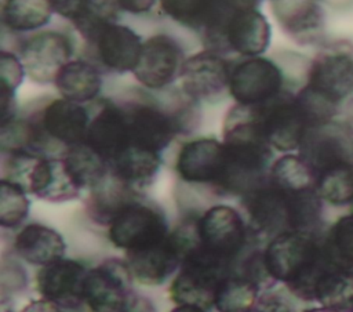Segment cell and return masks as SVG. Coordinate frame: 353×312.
I'll return each mask as SVG.
<instances>
[{
  "instance_id": "obj_1",
  "label": "cell",
  "mask_w": 353,
  "mask_h": 312,
  "mask_svg": "<svg viewBox=\"0 0 353 312\" xmlns=\"http://www.w3.org/2000/svg\"><path fill=\"white\" fill-rule=\"evenodd\" d=\"M268 272L302 301H316V286L332 265L323 250L320 232L290 231L269 240L263 250Z\"/></svg>"
},
{
  "instance_id": "obj_2",
  "label": "cell",
  "mask_w": 353,
  "mask_h": 312,
  "mask_svg": "<svg viewBox=\"0 0 353 312\" xmlns=\"http://www.w3.org/2000/svg\"><path fill=\"white\" fill-rule=\"evenodd\" d=\"M205 50L241 58L261 57L270 46L272 28L258 6L240 4L210 32L200 36Z\"/></svg>"
},
{
  "instance_id": "obj_3",
  "label": "cell",
  "mask_w": 353,
  "mask_h": 312,
  "mask_svg": "<svg viewBox=\"0 0 353 312\" xmlns=\"http://www.w3.org/2000/svg\"><path fill=\"white\" fill-rule=\"evenodd\" d=\"M233 268L197 244L183 257L170 286V298L178 305H196L207 311L214 306L216 290L221 282L233 273Z\"/></svg>"
},
{
  "instance_id": "obj_4",
  "label": "cell",
  "mask_w": 353,
  "mask_h": 312,
  "mask_svg": "<svg viewBox=\"0 0 353 312\" xmlns=\"http://www.w3.org/2000/svg\"><path fill=\"white\" fill-rule=\"evenodd\" d=\"M303 87L339 109L353 97V43H324L307 66Z\"/></svg>"
},
{
  "instance_id": "obj_5",
  "label": "cell",
  "mask_w": 353,
  "mask_h": 312,
  "mask_svg": "<svg viewBox=\"0 0 353 312\" xmlns=\"http://www.w3.org/2000/svg\"><path fill=\"white\" fill-rule=\"evenodd\" d=\"M76 40L70 32L59 29H40L23 35L17 54L25 73L33 83H54L58 72L73 59Z\"/></svg>"
},
{
  "instance_id": "obj_6",
  "label": "cell",
  "mask_w": 353,
  "mask_h": 312,
  "mask_svg": "<svg viewBox=\"0 0 353 312\" xmlns=\"http://www.w3.org/2000/svg\"><path fill=\"white\" fill-rule=\"evenodd\" d=\"M167 236L168 225L163 211L141 196L125 204L108 225L110 243L125 253L148 248Z\"/></svg>"
},
{
  "instance_id": "obj_7",
  "label": "cell",
  "mask_w": 353,
  "mask_h": 312,
  "mask_svg": "<svg viewBox=\"0 0 353 312\" xmlns=\"http://www.w3.org/2000/svg\"><path fill=\"white\" fill-rule=\"evenodd\" d=\"M287 88L284 72L274 61L262 55L232 61L229 95L236 104L262 105Z\"/></svg>"
},
{
  "instance_id": "obj_8",
  "label": "cell",
  "mask_w": 353,
  "mask_h": 312,
  "mask_svg": "<svg viewBox=\"0 0 353 312\" xmlns=\"http://www.w3.org/2000/svg\"><path fill=\"white\" fill-rule=\"evenodd\" d=\"M298 155L317 175L353 164V127L341 120H331L310 127L298 149Z\"/></svg>"
},
{
  "instance_id": "obj_9",
  "label": "cell",
  "mask_w": 353,
  "mask_h": 312,
  "mask_svg": "<svg viewBox=\"0 0 353 312\" xmlns=\"http://www.w3.org/2000/svg\"><path fill=\"white\" fill-rule=\"evenodd\" d=\"M255 108L266 141L273 149L279 152L299 149L310 128V121L296 98V91L287 88L276 98Z\"/></svg>"
},
{
  "instance_id": "obj_10",
  "label": "cell",
  "mask_w": 353,
  "mask_h": 312,
  "mask_svg": "<svg viewBox=\"0 0 353 312\" xmlns=\"http://www.w3.org/2000/svg\"><path fill=\"white\" fill-rule=\"evenodd\" d=\"M196 224L200 246L211 255L234 266L248 236V226L241 214L232 206L216 204L204 211Z\"/></svg>"
},
{
  "instance_id": "obj_11",
  "label": "cell",
  "mask_w": 353,
  "mask_h": 312,
  "mask_svg": "<svg viewBox=\"0 0 353 312\" xmlns=\"http://www.w3.org/2000/svg\"><path fill=\"white\" fill-rule=\"evenodd\" d=\"M186 57L181 43L167 33H156L143 40L132 75L148 91H164L179 80Z\"/></svg>"
},
{
  "instance_id": "obj_12",
  "label": "cell",
  "mask_w": 353,
  "mask_h": 312,
  "mask_svg": "<svg viewBox=\"0 0 353 312\" xmlns=\"http://www.w3.org/2000/svg\"><path fill=\"white\" fill-rule=\"evenodd\" d=\"M232 61L211 50L186 57L179 81L182 92L196 104H215L229 94Z\"/></svg>"
},
{
  "instance_id": "obj_13",
  "label": "cell",
  "mask_w": 353,
  "mask_h": 312,
  "mask_svg": "<svg viewBox=\"0 0 353 312\" xmlns=\"http://www.w3.org/2000/svg\"><path fill=\"white\" fill-rule=\"evenodd\" d=\"M132 280L127 261L108 258L88 269L84 302L91 312H125L134 293Z\"/></svg>"
},
{
  "instance_id": "obj_14",
  "label": "cell",
  "mask_w": 353,
  "mask_h": 312,
  "mask_svg": "<svg viewBox=\"0 0 353 312\" xmlns=\"http://www.w3.org/2000/svg\"><path fill=\"white\" fill-rule=\"evenodd\" d=\"M33 113L57 152L62 153L69 146L85 142L91 113L83 104L59 97L50 99Z\"/></svg>"
},
{
  "instance_id": "obj_15",
  "label": "cell",
  "mask_w": 353,
  "mask_h": 312,
  "mask_svg": "<svg viewBox=\"0 0 353 312\" xmlns=\"http://www.w3.org/2000/svg\"><path fill=\"white\" fill-rule=\"evenodd\" d=\"M225 167V145L212 137H200L185 142L175 160V171L182 181L207 185L215 193L222 182Z\"/></svg>"
},
{
  "instance_id": "obj_16",
  "label": "cell",
  "mask_w": 353,
  "mask_h": 312,
  "mask_svg": "<svg viewBox=\"0 0 353 312\" xmlns=\"http://www.w3.org/2000/svg\"><path fill=\"white\" fill-rule=\"evenodd\" d=\"M143 40L130 26L119 22L102 29L91 44L88 52L92 62L101 69L113 73H127L135 69Z\"/></svg>"
},
{
  "instance_id": "obj_17",
  "label": "cell",
  "mask_w": 353,
  "mask_h": 312,
  "mask_svg": "<svg viewBox=\"0 0 353 312\" xmlns=\"http://www.w3.org/2000/svg\"><path fill=\"white\" fill-rule=\"evenodd\" d=\"M94 105L97 109L91 115L85 144L110 164L130 146L125 113L120 101L112 98H98Z\"/></svg>"
},
{
  "instance_id": "obj_18",
  "label": "cell",
  "mask_w": 353,
  "mask_h": 312,
  "mask_svg": "<svg viewBox=\"0 0 353 312\" xmlns=\"http://www.w3.org/2000/svg\"><path fill=\"white\" fill-rule=\"evenodd\" d=\"M88 269L79 261L62 258L44 265L36 275L43 298L61 308L74 309L84 302V283Z\"/></svg>"
},
{
  "instance_id": "obj_19",
  "label": "cell",
  "mask_w": 353,
  "mask_h": 312,
  "mask_svg": "<svg viewBox=\"0 0 353 312\" xmlns=\"http://www.w3.org/2000/svg\"><path fill=\"white\" fill-rule=\"evenodd\" d=\"M270 8L280 29L295 43L307 46L323 40L321 0H270Z\"/></svg>"
},
{
  "instance_id": "obj_20",
  "label": "cell",
  "mask_w": 353,
  "mask_h": 312,
  "mask_svg": "<svg viewBox=\"0 0 353 312\" xmlns=\"http://www.w3.org/2000/svg\"><path fill=\"white\" fill-rule=\"evenodd\" d=\"M125 254L132 279L145 286L163 284L182 264V254L171 233L154 246Z\"/></svg>"
},
{
  "instance_id": "obj_21",
  "label": "cell",
  "mask_w": 353,
  "mask_h": 312,
  "mask_svg": "<svg viewBox=\"0 0 353 312\" xmlns=\"http://www.w3.org/2000/svg\"><path fill=\"white\" fill-rule=\"evenodd\" d=\"M102 83V69L95 62L73 58L61 68L52 84L62 98L84 105L98 99Z\"/></svg>"
},
{
  "instance_id": "obj_22",
  "label": "cell",
  "mask_w": 353,
  "mask_h": 312,
  "mask_svg": "<svg viewBox=\"0 0 353 312\" xmlns=\"http://www.w3.org/2000/svg\"><path fill=\"white\" fill-rule=\"evenodd\" d=\"M14 250L23 261L44 266L62 260L66 244L55 229L41 224H29L15 236Z\"/></svg>"
},
{
  "instance_id": "obj_23",
  "label": "cell",
  "mask_w": 353,
  "mask_h": 312,
  "mask_svg": "<svg viewBox=\"0 0 353 312\" xmlns=\"http://www.w3.org/2000/svg\"><path fill=\"white\" fill-rule=\"evenodd\" d=\"M161 166V153L128 146L109 164L110 173L137 192L149 188Z\"/></svg>"
},
{
  "instance_id": "obj_24",
  "label": "cell",
  "mask_w": 353,
  "mask_h": 312,
  "mask_svg": "<svg viewBox=\"0 0 353 312\" xmlns=\"http://www.w3.org/2000/svg\"><path fill=\"white\" fill-rule=\"evenodd\" d=\"M139 196V192L125 185L109 170L106 177L88 191L87 213L95 222L109 225L125 204Z\"/></svg>"
},
{
  "instance_id": "obj_25",
  "label": "cell",
  "mask_w": 353,
  "mask_h": 312,
  "mask_svg": "<svg viewBox=\"0 0 353 312\" xmlns=\"http://www.w3.org/2000/svg\"><path fill=\"white\" fill-rule=\"evenodd\" d=\"M52 14L50 0H1V26L11 35L23 36L44 29Z\"/></svg>"
},
{
  "instance_id": "obj_26",
  "label": "cell",
  "mask_w": 353,
  "mask_h": 312,
  "mask_svg": "<svg viewBox=\"0 0 353 312\" xmlns=\"http://www.w3.org/2000/svg\"><path fill=\"white\" fill-rule=\"evenodd\" d=\"M61 157L72 181L80 191H90L109 173L108 162L85 142L66 148Z\"/></svg>"
},
{
  "instance_id": "obj_27",
  "label": "cell",
  "mask_w": 353,
  "mask_h": 312,
  "mask_svg": "<svg viewBox=\"0 0 353 312\" xmlns=\"http://www.w3.org/2000/svg\"><path fill=\"white\" fill-rule=\"evenodd\" d=\"M316 301L332 312H353V271L331 265L316 286Z\"/></svg>"
},
{
  "instance_id": "obj_28",
  "label": "cell",
  "mask_w": 353,
  "mask_h": 312,
  "mask_svg": "<svg viewBox=\"0 0 353 312\" xmlns=\"http://www.w3.org/2000/svg\"><path fill=\"white\" fill-rule=\"evenodd\" d=\"M259 290V286L252 280L232 273L221 282L214 306L218 312H254Z\"/></svg>"
},
{
  "instance_id": "obj_29",
  "label": "cell",
  "mask_w": 353,
  "mask_h": 312,
  "mask_svg": "<svg viewBox=\"0 0 353 312\" xmlns=\"http://www.w3.org/2000/svg\"><path fill=\"white\" fill-rule=\"evenodd\" d=\"M323 250L332 265L353 271V210L335 220L323 233Z\"/></svg>"
},
{
  "instance_id": "obj_30",
  "label": "cell",
  "mask_w": 353,
  "mask_h": 312,
  "mask_svg": "<svg viewBox=\"0 0 353 312\" xmlns=\"http://www.w3.org/2000/svg\"><path fill=\"white\" fill-rule=\"evenodd\" d=\"M268 179L277 188L298 191L316 186L314 174L299 155L287 153L274 160L269 168Z\"/></svg>"
},
{
  "instance_id": "obj_31",
  "label": "cell",
  "mask_w": 353,
  "mask_h": 312,
  "mask_svg": "<svg viewBox=\"0 0 353 312\" xmlns=\"http://www.w3.org/2000/svg\"><path fill=\"white\" fill-rule=\"evenodd\" d=\"M316 191L324 203L335 207H353V164L317 175Z\"/></svg>"
},
{
  "instance_id": "obj_32",
  "label": "cell",
  "mask_w": 353,
  "mask_h": 312,
  "mask_svg": "<svg viewBox=\"0 0 353 312\" xmlns=\"http://www.w3.org/2000/svg\"><path fill=\"white\" fill-rule=\"evenodd\" d=\"M120 12L114 0H91L87 8L70 23L88 46L102 29L119 22Z\"/></svg>"
},
{
  "instance_id": "obj_33",
  "label": "cell",
  "mask_w": 353,
  "mask_h": 312,
  "mask_svg": "<svg viewBox=\"0 0 353 312\" xmlns=\"http://www.w3.org/2000/svg\"><path fill=\"white\" fill-rule=\"evenodd\" d=\"M26 191L11 181H0V224L3 228L19 226L29 214L30 202Z\"/></svg>"
},
{
  "instance_id": "obj_34",
  "label": "cell",
  "mask_w": 353,
  "mask_h": 312,
  "mask_svg": "<svg viewBox=\"0 0 353 312\" xmlns=\"http://www.w3.org/2000/svg\"><path fill=\"white\" fill-rule=\"evenodd\" d=\"M25 68L17 52L12 51H1L0 55V77H1V91L14 92L21 86Z\"/></svg>"
},
{
  "instance_id": "obj_35",
  "label": "cell",
  "mask_w": 353,
  "mask_h": 312,
  "mask_svg": "<svg viewBox=\"0 0 353 312\" xmlns=\"http://www.w3.org/2000/svg\"><path fill=\"white\" fill-rule=\"evenodd\" d=\"M254 312H296L292 301L283 291L265 290L258 297Z\"/></svg>"
},
{
  "instance_id": "obj_36",
  "label": "cell",
  "mask_w": 353,
  "mask_h": 312,
  "mask_svg": "<svg viewBox=\"0 0 353 312\" xmlns=\"http://www.w3.org/2000/svg\"><path fill=\"white\" fill-rule=\"evenodd\" d=\"M26 286V275L23 268L15 261H3L1 264V290H21Z\"/></svg>"
},
{
  "instance_id": "obj_37",
  "label": "cell",
  "mask_w": 353,
  "mask_h": 312,
  "mask_svg": "<svg viewBox=\"0 0 353 312\" xmlns=\"http://www.w3.org/2000/svg\"><path fill=\"white\" fill-rule=\"evenodd\" d=\"M54 14L73 22L91 3V0H50Z\"/></svg>"
},
{
  "instance_id": "obj_38",
  "label": "cell",
  "mask_w": 353,
  "mask_h": 312,
  "mask_svg": "<svg viewBox=\"0 0 353 312\" xmlns=\"http://www.w3.org/2000/svg\"><path fill=\"white\" fill-rule=\"evenodd\" d=\"M121 12L132 15H143L150 12L159 0H114Z\"/></svg>"
},
{
  "instance_id": "obj_39",
  "label": "cell",
  "mask_w": 353,
  "mask_h": 312,
  "mask_svg": "<svg viewBox=\"0 0 353 312\" xmlns=\"http://www.w3.org/2000/svg\"><path fill=\"white\" fill-rule=\"evenodd\" d=\"M125 312H156V306L150 298L134 291L127 304Z\"/></svg>"
},
{
  "instance_id": "obj_40",
  "label": "cell",
  "mask_w": 353,
  "mask_h": 312,
  "mask_svg": "<svg viewBox=\"0 0 353 312\" xmlns=\"http://www.w3.org/2000/svg\"><path fill=\"white\" fill-rule=\"evenodd\" d=\"M21 312H62L61 306L57 304L43 298L39 301H32L29 302Z\"/></svg>"
},
{
  "instance_id": "obj_41",
  "label": "cell",
  "mask_w": 353,
  "mask_h": 312,
  "mask_svg": "<svg viewBox=\"0 0 353 312\" xmlns=\"http://www.w3.org/2000/svg\"><path fill=\"white\" fill-rule=\"evenodd\" d=\"M171 312H205V309H203V308H200V306H196V305L183 304V305L175 306Z\"/></svg>"
},
{
  "instance_id": "obj_42",
  "label": "cell",
  "mask_w": 353,
  "mask_h": 312,
  "mask_svg": "<svg viewBox=\"0 0 353 312\" xmlns=\"http://www.w3.org/2000/svg\"><path fill=\"white\" fill-rule=\"evenodd\" d=\"M303 312H332L324 306H319V308H309V309H305Z\"/></svg>"
},
{
  "instance_id": "obj_43",
  "label": "cell",
  "mask_w": 353,
  "mask_h": 312,
  "mask_svg": "<svg viewBox=\"0 0 353 312\" xmlns=\"http://www.w3.org/2000/svg\"><path fill=\"white\" fill-rule=\"evenodd\" d=\"M255 1H258V3H261V1H262V0H255Z\"/></svg>"
},
{
  "instance_id": "obj_44",
  "label": "cell",
  "mask_w": 353,
  "mask_h": 312,
  "mask_svg": "<svg viewBox=\"0 0 353 312\" xmlns=\"http://www.w3.org/2000/svg\"><path fill=\"white\" fill-rule=\"evenodd\" d=\"M352 208H353V207H352Z\"/></svg>"
}]
</instances>
